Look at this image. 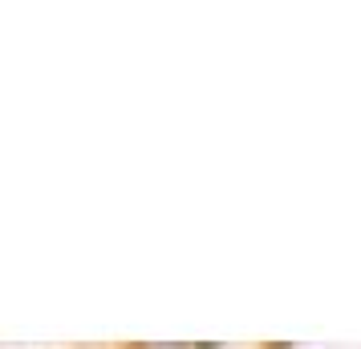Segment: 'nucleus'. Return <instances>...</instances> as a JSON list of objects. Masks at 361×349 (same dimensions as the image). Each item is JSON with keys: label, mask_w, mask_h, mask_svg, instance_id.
I'll use <instances>...</instances> for the list:
<instances>
[{"label": "nucleus", "mask_w": 361, "mask_h": 349, "mask_svg": "<svg viewBox=\"0 0 361 349\" xmlns=\"http://www.w3.org/2000/svg\"><path fill=\"white\" fill-rule=\"evenodd\" d=\"M142 349H215L212 341H150Z\"/></svg>", "instance_id": "obj_1"}]
</instances>
